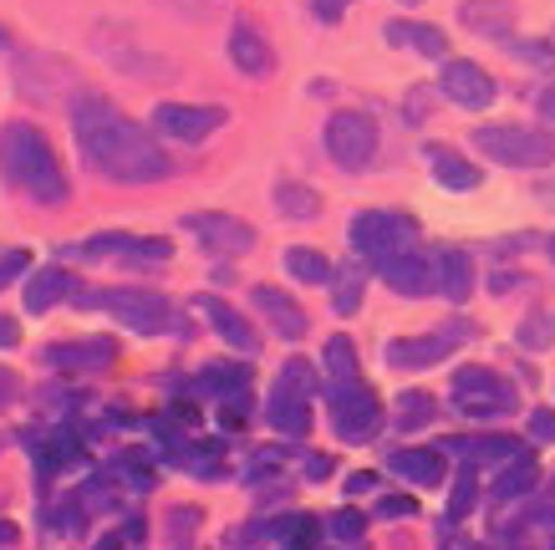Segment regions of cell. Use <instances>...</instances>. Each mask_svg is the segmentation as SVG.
Segmentation results:
<instances>
[{
    "label": "cell",
    "mask_w": 555,
    "mask_h": 550,
    "mask_svg": "<svg viewBox=\"0 0 555 550\" xmlns=\"http://www.w3.org/2000/svg\"><path fill=\"white\" fill-rule=\"evenodd\" d=\"M72 138L82 164L107 183L122 189H143V183H164L173 174L169 149L158 143L153 128L133 123L128 113H118L113 102L92 92V87H72V107H67Z\"/></svg>",
    "instance_id": "1"
},
{
    "label": "cell",
    "mask_w": 555,
    "mask_h": 550,
    "mask_svg": "<svg viewBox=\"0 0 555 550\" xmlns=\"http://www.w3.org/2000/svg\"><path fill=\"white\" fill-rule=\"evenodd\" d=\"M0 179L16 200L36 204V209H62L72 200V174L62 153L26 117L0 123Z\"/></svg>",
    "instance_id": "2"
},
{
    "label": "cell",
    "mask_w": 555,
    "mask_h": 550,
    "mask_svg": "<svg viewBox=\"0 0 555 550\" xmlns=\"http://www.w3.org/2000/svg\"><path fill=\"white\" fill-rule=\"evenodd\" d=\"M72 306H82V311H107L118 327H128V332H138V336H164V332L184 336V321L173 311V300L158 296V291H143V285H107V291L77 285Z\"/></svg>",
    "instance_id": "3"
},
{
    "label": "cell",
    "mask_w": 555,
    "mask_h": 550,
    "mask_svg": "<svg viewBox=\"0 0 555 550\" xmlns=\"http://www.w3.org/2000/svg\"><path fill=\"white\" fill-rule=\"evenodd\" d=\"M474 153L500 168H551L555 164V133L551 128H525V123H485L469 133Z\"/></svg>",
    "instance_id": "4"
},
{
    "label": "cell",
    "mask_w": 555,
    "mask_h": 550,
    "mask_svg": "<svg viewBox=\"0 0 555 550\" xmlns=\"http://www.w3.org/2000/svg\"><path fill=\"white\" fill-rule=\"evenodd\" d=\"M418 240H423V230L408 209H357L352 225H347V245L367 266H377V260H387V255H398V251H413Z\"/></svg>",
    "instance_id": "5"
},
{
    "label": "cell",
    "mask_w": 555,
    "mask_h": 550,
    "mask_svg": "<svg viewBox=\"0 0 555 550\" xmlns=\"http://www.w3.org/2000/svg\"><path fill=\"white\" fill-rule=\"evenodd\" d=\"M449 402H454V413L474 418V423H494V418H509L520 408V393L515 383H505L494 367H454V378H449Z\"/></svg>",
    "instance_id": "6"
},
{
    "label": "cell",
    "mask_w": 555,
    "mask_h": 550,
    "mask_svg": "<svg viewBox=\"0 0 555 550\" xmlns=\"http://www.w3.org/2000/svg\"><path fill=\"white\" fill-rule=\"evenodd\" d=\"M326 423H332V434L337 444H372V438L383 434V398L372 393V387L352 383V387H326Z\"/></svg>",
    "instance_id": "7"
},
{
    "label": "cell",
    "mask_w": 555,
    "mask_h": 550,
    "mask_svg": "<svg viewBox=\"0 0 555 550\" xmlns=\"http://www.w3.org/2000/svg\"><path fill=\"white\" fill-rule=\"evenodd\" d=\"M321 143H326V158H332L337 168L362 174V168L377 158L383 133H377V117H372V113H362V107H341V113L326 117V133H321Z\"/></svg>",
    "instance_id": "8"
},
{
    "label": "cell",
    "mask_w": 555,
    "mask_h": 550,
    "mask_svg": "<svg viewBox=\"0 0 555 550\" xmlns=\"http://www.w3.org/2000/svg\"><path fill=\"white\" fill-rule=\"evenodd\" d=\"M474 336H479V327L464 317L443 321L423 336H398V342H387V367L392 372H423V367H438L443 357H454L459 347H469Z\"/></svg>",
    "instance_id": "9"
},
{
    "label": "cell",
    "mask_w": 555,
    "mask_h": 550,
    "mask_svg": "<svg viewBox=\"0 0 555 550\" xmlns=\"http://www.w3.org/2000/svg\"><path fill=\"white\" fill-rule=\"evenodd\" d=\"M224 123H230V113L215 107V102H158L153 117H149V128L158 138H169V143H189V149L209 143Z\"/></svg>",
    "instance_id": "10"
},
{
    "label": "cell",
    "mask_w": 555,
    "mask_h": 550,
    "mask_svg": "<svg viewBox=\"0 0 555 550\" xmlns=\"http://www.w3.org/2000/svg\"><path fill=\"white\" fill-rule=\"evenodd\" d=\"M82 255L128 270H164L173 260V240H164V234H92Z\"/></svg>",
    "instance_id": "11"
},
{
    "label": "cell",
    "mask_w": 555,
    "mask_h": 550,
    "mask_svg": "<svg viewBox=\"0 0 555 550\" xmlns=\"http://www.w3.org/2000/svg\"><path fill=\"white\" fill-rule=\"evenodd\" d=\"M184 234H194L209 255H250L255 251V230L240 215H224V209H194L184 215Z\"/></svg>",
    "instance_id": "12"
},
{
    "label": "cell",
    "mask_w": 555,
    "mask_h": 550,
    "mask_svg": "<svg viewBox=\"0 0 555 550\" xmlns=\"http://www.w3.org/2000/svg\"><path fill=\"white\" fill-rule=\"evenodd\" d=\"M494 92H500L494 77L479 62H469V56H449L443 72H438V98H449L464 113H485L489 102H494Z\"/></svg>",
    "instance_id": "13"
},
{
    "label": "cell",
    "mask_w": 555,
    "mask_h": 550,
    "mask_svg": "<svg viewBox=\"0 0 555 550\" xmlns=\"http://www.w3.org/2000/svg\"><path fill=\"white\" fill-rule=\"evenodd\" d=\"M230 67H235L240 77H250V82L275 77V47H270V36L260 31L250 16L230 21Z\"/></svg>",
    "instance_id": "14"
},
{
    "label": "cell",
    "mask_w": 555,
    "mask_h": 550,
    "mask_svg": "<svg viewBox=\"0 0 555 550\" xmlns=\"http://www.w3.org/2000/svg\"><path fill=\"white\" fill-rule=\"evenodd\" d=\"M250 306H255V317L266 321L281 342H306V332H311V317H306V311L286 296V291H281V285H270V281L250 285Z\"/></svg>",
    "instance_id": "15"
},
{
    "label": "cell",
    "mask_w": 555,
    "mask_h": 550,
    "mask_svg": "<svg viewBox=\"0 0 555 550\" xmlns=\"http://www.w3.org/2000/svg\"><path fill=\"white\" fill-rule=\"evenodd\" d=\"M194 311H204L209 317V327L219 332V342L230 351H240V357H255L260 351V327H255L240 306H230V300H219V296H209V291H199L194 296Z\"/></svg>",
    "instance_id": "16"
},
{
    "label": "cell",
    "mask_w": 555,
    "mask_h": 550,
    "mask_svg": "<svg viewBox=\"0 0 555 550\" xmlns=\"http://www.w3.org/2000/svg\"><path fill=\"white\" fill-rule=\"evenodd\" d=\"M377 276H383V285L392 291V296H403V300L434 296V255H423L418 245L377 260Z\"/></svg>",
    "instance_id": "17"
},
{
    "label": "cell",
    "mask_w": 555,
    "mask_h": 550,
    "mask_svg": "<svg viewBox=\"0 0 555 550\" xmlns=\"http://www.w3.org/2000/svg\"><path fill=\"white\" fill-rule=\"evenodd\" d=\"M266 423L281 438H306L311 434V393L275 372V387H270V398H266Z\"/></svg>",
    "instance_id": "18"
},
{
    "label": "cell",
    "mask_w": 555,
    "mask_h": 550,
    "mask_svg": "<svg viewBox=\"0 0 555 550\" xmlns=\"http://www.w3.org/2000/svg\"><path fill=\"white\" fill-rule=\"evenodd\" d=\"M41 362L56 372H107L118 362V342L113 336H77V342H51Z\"/></svg>",
    "instance_id": "19"
},
{
    "label": "cell",
    "mask_w": 555,
    "mask_h": 550,
    "mask_svg": "<svg viewBox=\"0 0 555 550\" xmlns=\"http://www.w3.org/2000/svg\"><path fill=\"white\" fill-rule=\"evenodd\" d=\"M474 281H479V270H474V255L459 251V245H438L434 251V296H443L449 306H464L474 296Z\"/></svg>",
    "instance_id": "20"
},
{
    "label": "cell",
    "mask_w": 555,
    "mask_h": 550,
    "mask_svg": "<svg viewBox=\"0 0 555 550\" xmlns=\"http://www.w3.org/2000/svg\"><path fill=\"white\" fill-rule=\"evenodd\" d=\"M540 484V459H535V449H525L520 459H509V464H500V474L489 479V489H485V504L489 510H505V504H520L530 489Z\"/></svg>",
    "instance_id": "21"
},
{
    "label": "cell",
    "mask_w": 555,
    "mask_h": 550,
    "mask_svg": "<svg viewBox=\"0 0 555 550\" xmlns=\"http://www.w3.org/2000/svg\"><path fill=\"white\" fill-rule=\"evenodd\" d=\"M383 36H387V47L408 51V56H418V62H443V56H449L443 26H428V21H387Z\"/></svg>",
    "instance_id": "22"
},
{
    "label": "cell",
    "mask_w": 555,
    "mask_h": 550,
    "mask_svg": "<svg viewBox=\"0 0 555 550\" xmlns=\"http://www.w3.org/2000/svg\"><path fill=\"white\" fill-rule=\"evenodd\" d=\"M398 479H408L413 489H438V484L449 479V453L443 449H392L383 459Z\"/></svg>",
    "instance_id": "23"
},
{
    "label": "cell",
    "mask_w": 555,
    "mask_h": 550,
    "mask_svg": "<svg viewBox=\"0 0 555 550\" xmlns=\"http://www.w3.org/2000/svg\"><path fill=\"white\" fill-rule=\"evenodd\" d=\"M459 26L485 41H509L515 36V5L509 0H459Z\"/></svg>",
    "instance_id": "24"
},
{
    "label": "cell",
    "mask_w": 555,
    "mask_h": 550,
    "mask_svg": "<svg viewBox=\"0 0 555 550\" xmlns=\"http://www.w3.org/2000/svg\"><path fill=\"white\" fill-rule=\"evenodd\" d=\"M77 276H72V270H62V266H41L31 276V281H26V311H31V317H47V311H56V306H62V300H72L77 296Z\"/></svg>",
    "instance_id": "25"
},
{
    "label": "cell",
    "mask_w": 555,
    "mask_h": 550,
    "mask_svg": "<svg viewBox=\"0 0 555 550\" xmlns=\"http://www.w3.org/2000/svg\"><path fill=\"white\" fill-rule=\"evenodd\" d=\"M270 204L286 225H317L321 219V194L301 179H275L270 183Z\"/></svg>",
    "instance_id": "26"
},
{
    "label": "cell",
    "mask_w": 555,
    "mask_h": 550,
    "mask_svg": "<svg viewBox=\"0 0 555 550\" xmlns=\"http://www.w3.org/2000/svg\"><path fill=\"white\" fill-rule=\"evenodd\" d=\"M428 168H434V183L438 189H449V194H474L479 179H485V174L454 149H428Z\"/></svg>",
    "instance_id": "27"
},
{
    "label": "cell",
    "mask_w": 555,
    "mask_h": 550,
    "mask_svg": "<svg viewBox=\"0 0 555 550\" xmlns=\"http://www.w3.org/2000/svg\"><path fill=\"white\" fill-rule=\"evenodd\" d=\"M321 378L326 387H352L362 383V357H357L352 336H326V347H321Z\"/></svg>",
    "instance_id": "28"
},
{
    "label": "cell",
    "mask_w": 555,
    "mask_h": 550,
    "mask_svg": "<svg viewBox=\"0 0 555 550\" xmlns=\"http://www.w3.org/2000/svg\"><path fill=\"white\" fill-rule=\"evenodd\" d=\"M367 300V260H347L332 270V311L337 317H357Z\"/></svg>",
    "instance_id": "29"
},
{
    "label": "cell",
    "mask_w": 555,
    "mask_h": 550,
    "mask_svg": "<svg viewBox=\"0 0 555 550\" xmlns=\"http://www.w3.org/2000/svg\"><path fill=\"white\" fill-rule=\"evenodd\" d=\"M428 423H438V398L434 393H423V387L398 393V402H392V429H398V434H423Z\"/></svg>",
    "instance_id": "30"
},
{
    "label": "cell",
    "mask_w": 555,
    "mask_h": 550,
    "mask_svg": "<svg viewBox=\"0 0 555 550\" xmlns=\"http://www.w3.org/2000/svg\"><path fill=\"white\" fill-rule=\"evenodd\" d=\"M286 270H291V281H301V285H332V255L317 251V245H291L286 255Z\"/></svg>",
    "instance_id": "31"
},
{
    "label": "cell",
    "mask_w": 555,
    "mask_h": 550,
    "mask_svg": "<svg viewBox=\"0 0 555 550\" xmlns=\"http://www.w3.org/2000/svg\"><path fill=\"white\" fill-rule=\"evenodd\" d=\"M474 504H485V495H479V469L469 464V459H464V464H459V479H454V495H449V515L443 520H469L474 515Z\"/></svg>",
    "instance_id": "32"
},
{
    "label": "cell",
    "mask_w": 555,
    "mask_h": 550,
    "mask_svg": "<svg viewBox=\"0 0 555 550\" xmlns=\"http://www.w3.org/2000/svg\"><path fill=\"white\" fill-rule=\"evenodd\" d=\"M326 535H332L337 546H362V540H367V515H362V510H337V515L326 520Z\"/></svg>",
    "instance_id": "33"
},
{
    "label": "cell",
    "mask_w": 555,
    "mask_h": 550,
    "mask_svg": "<svg viewBox=\"0 0 555 550\" xmlns=\"http://www.w3.org/2000/svg\"><path fill=\"white\" fill-rule=\"evenodd\" d=\"M113 474H128L138 489H153V484H158V469H153V453H149V449L118 453V469H113Z\"/></svg>",
    "instance_id": "34"
},
{
    "label": "cell",
    "mask_w": 555,
    "mask_h": 550,
    "mask_svg": "<svg viewBox=\"0 0 555 550\" xmlns=\"http://www.w3.org/2000/svg\"><path fill=\"white\" fill-rule=\"evenodd\" d=\"M515 336H520L525 351H545V347H551V336H555V321L545 317V311H530V317L520 321V332H515Z\"/></svg>",
    "instance_id": "35"
},
{
    "label": "cell",
    "mask_w": 555,
    "mask_h": 550,
    "mask_svg": "<svg viewBox=\"0 0 555 550\" xmlns=\"http://www.w3.org/2000/svg\"><path fill=\"white\" fill-rule=\"evenodd\" d=\"M505 47H509V56H515V62H525V67H555V47H551V41H515V36H509Z\"/></svg>",
    "instance_id": "36"
},
{
    "label": "cell",
    "mask_w": 555,
    "mask_h": 550,
    "mask_svg": "<svg viewBox=\"0 0 555 550\" xmlns=\"http://www.w3.org/2000/svg\"><path fill=\"white\" fill-rule=\"evenodd\" d=\"M418 515V500L413 495H383L377 500V520H413Z\"/></svg>",
    "instance_id": "37"
},
{
    "label": "cell",
    "mask_w": 555,
    "mask_h": 550,
    "mask_svg": "<svg viewBox=\"0 0 555 550\" xmlns=\"http://www.w3.org/2000/svg\"><path fill=\"white\" fill-rule=\"evenodd\" d=\"M301 464H306V469H301L306 484H326L332 474H337V459H332V453H306Z\"/></svg>",
    "instance_id": "38"
},
{
    "label": "cell",
    "mask_w": 555,
    "mask_h": 550,
    "mask_svg": "<svg viewBox=\"0 0 555 550\" xmlns=\"http://www.w3.org/2000/svg\"><path fill=\"white\" fill-rule=\"evenodd\" d=\"M26 266H31V255L26 251H0V291L16 281V276H26Z\"/></svg>",
    "instance_id": "39"
},
{
    "label": "cell",
    "mask_w": 555,
    "mask_h": 550,
    "mask_svg": "<svg viewBox=\"0 0 555 550\" xmlns=\"http://www.w3.org/2000/svg\"><path fill=\"white\" fill-rule=\"evenodd\" d=\"M525 429H530V438H535V444H555V408H535Z\"/></svg>",
    "instance_id": "40"
},
{
    "label": "cell",
    "mask_w": 555,
    "mask_h": 550,
    "mask_svg": "<svg viewBox=\"0 0 555 550\" xmlns=\"http://www.w3.org/2000/svg\"><path fill=\"white\" fill-rule=\"evenodd\" d=\"M357 0H311V11H317L321 26H341V16L352 11Z\"/></svg>",
    "instance_id": "41"
},
{
    "label": "cell",
    "mask_w": 555,
    "mask_h": 550,
    "mask_svg": "<svg viewBox=\"0 0 555 550\" xmlns=\"http://www.w3.org/2000/svg\"><path fill=\"white\" fill-rule=\"evenodd\" d=\"M194 525H199V510H173V515H169V540H173V546H184Z\"/></svg>",
    "instance_id": "42"
},
{
    "label": "cell",
    "mask_w": 555,
    "mask_h": 550,
    "mask_svg": "<svg viewBox=\"0 0 555 550\" xmlns=\"http://www.w3.org/2000/svg\"><path fill=\"white\" fill-rule=\"evenodd\" d=\"M341 489H347L352 500H362V495H372V489H377V474H372V469H357V474H347V484H341Z\"/></svg>",
    "instance_id": "43"
},
{
    "label": "cell",
    "mask_w": 555,
    "mask_h": 550,
    "mask_svg": "<svg viewBox=\"0 0 555 550\" xmlns=\"http://www.w3.org/2000/svg\"><path fill=\"white\" fill-rule=\"evenodd\" d=\"M535 113H540V123H551L555 128V82H545L535 92Z\"/></svg>",
    "instance_id": "44"
},
{
    "label": "cell",
    "mask_w": 555,
    "mask_h": 550,
    "mask_svg": "<svg viewBox=\"0 0 555 550\" xmlns=\"http://www.w3.org/2000/svg\"><path fill=\"white\" fill-rule=\"evenodd\" d=\"M11 347H21V321L0 311V351H11Z\"/></svg>",
    "instance_id": "45"
},
{
    "label": "cell",
    "mask_w": 555,
    "mask_h": 550,
    "mask_svg": "<svg viewBox=\"0 0 555 550\" xmlns=\"http://www.w3.org/2000/svg\"><path fill=\"white\" fill-rule=\"evenodd\" d=\"M16 398V372H0V408Z\"/></svg>",
    "instance_id": "46"
},
{
    "label": "cell",
    "mask_w": 555,
    "mask_h": 550,
    "mask_svg": "<svg viewBox=\"0 0 555 550\" xmlns=\"http://www.w3.org/2000/svg\"><path fill=\"white\" fill-rule=\"evenodd\" d=\"M0 546H21V530L5 515H0Z\"/></svg>",
    "instance_id": "47"
},
{
    "label": "cell",
    "mask_w": 555,
    "mask_h": 550,
    "mask_svg": "<svg viewBox=\"0 0 555 550\" xmlns=\"http://www.w3.org/2000/svg\"><path fill=\"white\" fill-rule=\"evenodd\" d=\"M0 51H11V31L5 26H0Z\"/></svg>",
    "instance_id": "48"
},
{
    "label": "cell",
    "mask_w": 555,
    "mask_h": 550,
    "mask_svg": "<svg viewBox=\"0 0 555 550\" xmlns=\"http://www.w3.org/2000/svg\"><path fill=\"white\" fill-rule=\"evenodd\" d=\"M545 251H551V266H555V234H551V240H545Z\"/></svg>",
    "instance_id": "49"
},
{
    "label": "cell",
    "mask_w": 555,
    "mask_h": 550,
    "mask_svg": "<svg viewBox=\"0 0 555 550\" xmlns=\"http://www.w3.org/2000/svg\"><path fill=\"white\" fill-rule=\"evenodd\" d=\"M403 5H423V0H403Z\"/></svg>",
    "instance_id": "50"
},
{
    "label": "cell",
    "mask_w": 555,
    "mask_h": 550,
    "mask_svg": "<svg viewBox=\"0 0 555 550\" xmlns=\"http://www.w3.org/2000/svg\"><path fill=\"white\" fill-rule=\"evenodd\" d=\"M545 41H551V47H555V31H551V36H545Z\"/></svg>",
    "instance_id": "51"
}]
</instances>
